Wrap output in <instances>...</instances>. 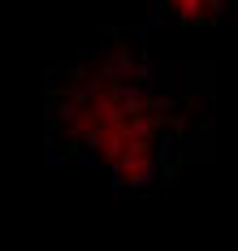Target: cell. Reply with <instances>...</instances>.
I'll list each match as a JSON object with an SVG mask.
<instances>
[{"instance_id":"2","label":"cell","mask_w":238,"mask_h":251,"mask_svg":"<svg viewBox=\"0 0 238 251\" xmlns=\"http://www.w3.org/2000/svg\"><path fill=\"white\" fill-rule=\"evenodd\" d=\"M238 0H156V13L182 26H212L225 13H234Z\"/></svg>"},{"instance_id":"1","label":"cell","mask_w":238,"mask_h":251,"mask_svg":"<svg viewBox=\"0 0 238 251\" xmlns=\"http://www.w3.org/2000/svg\"><path fill=\"white\" fill-rule=\"evenodd\" d=\"M212 91L143 35H104L48 70V156L100 165L121 186L169 182L208 139Z\"/></svg>"}]
</instances>
